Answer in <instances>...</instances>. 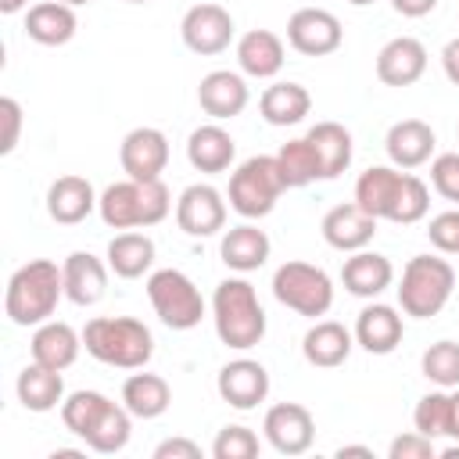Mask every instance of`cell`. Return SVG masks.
<instances>
[{
    "mask_svg": "<svg viewBox=\"0 0 459 459\" xmlns=\"http://www.w3.org/2000/svg\"><path fill=\"white\" fill-rule=\"evenodd\" d=\"M61 298H65L61 265L50 258H32L11 273L4 290V312L14 326H39L54 319Z\"/></svg>",
    "mask_w": 459,
    "mask_h": 459,
    "instance_id": "cell-1",
    "label": "cell"
},
{
    "mask_svg": "<svg viewBox=\"0 0 459 459\" xmlns=\"http://www.w3.org/2000/svg\"><path fill=\"white\" fill-rule=\"evenodd\" d=\"M212 323L226 348L247 351L262 344L265 337V308L258 301V290L244 276H230L212 294Z\"/></svg>",
    "mask_w": 459,
    "mask_h": 459,
    "instance_id": "cell-2",
    "label": "cell"
},
{
    "mask_svg": "<svg viewBox=\"0 0 459 459\" xmlns=\"http://www.w3.org/2000/svg\"><path fill=\"white\" fill-rule=\"evenodd\" d=\"M82 348L104 366L143 369L154 355V333L133 316H93L82 326Z\"/></svg>",
    "mask_w": 459,
    "mask_h": 459,
    "instance_id": "cell-3",
    "label": "cell"
},
{
    "mask_svg": "<svg viewBox=\"0 0 459 459\" xmlns=\"http://www.w3.org/2000/svg\"><path fill=\"white\" fill-rule=\"evenodd\" d=\"M97 212L108 230H147L172 212V194L161 179H122L104 186Z\"/></svg>",
    "mask_w": 459,
    "mask_h": 459,
    "instance_id": "cell-4",
    "label": "cell"
},
{
    "mask_svg": "<svg viewBox=\"0 0 459 459\" xmlns=\"http://www.w3.org/2000/svg\"><path fill=\"white\" fill-rule=\"evenodd\" d=\"M452 290H455V269L448 258L412 255L402 269L398 308L412 319H430L452 301Z\"/></svg>",
    "mask_w": 459,
    "mask_h": 459,
    "instance_id": "cell-5",
    "label": "cell"
},
{
    "mask_svg": "<svg viewBox=\"0 0 459 459\" xmlns=\"http://www.w3.org/2000/svg\"><path fill=\"white\" fill-rule=\"evenodd\" d=\"M287 179L280 172V161L276 154H255L247 161H240L233 172H230V208L244 219H265L276 201L283 197Z\"/></svg>",
    "mask_w": 459,
    "mask_h": 459,
    "instance_id": "cell-6",
    "label": "cell"
},
{
    "mask_svg": "<svg viewBox=\"0 0 459 459\" xmlns=\"http://www.w3.org/2000/svg\"><path fill=\"white\" fill-rule=\"evenodd\" d=\"M147 301L169 330H194L204 319V308H208L197 283L183 269L147 273Z\"/></svg>",
    "mask_w": 459,
    "mask_h": 459,
    "instance_id": "cell-7",
    "label": "cell"
},
{
    "mask_svg": "<svg viewBox=\"0 0 459 459\" xmlns=\"http://www.w3.org/2000/svg\"><path fill=\"white\" fill-rule=\"evenodd\" d=\"M273 298L298 316L319 319L333 305V280L312 262H283L273 273Z\"/></svg>",
    "mask_w": 459,
    "mask_h": 459,
    "instance_id": "cell-8",
    "label": "cell"
},
{
    "mask_svg": "<svg viewBox=\"0 0 459 459\" xmlns=\"http://www.w3.org/2000/svg\"><path fill=\"white\" fill-rule=\"evenodd\" d=\"M233 32H237L233 14H230L222 4H208V0L194 4V7L183 14V22H179V36H183L186 50H194V54H201V57L222 54V50L233 43Z\"/></svg>",
    "mask_w": 459,
    "mask_h": 459,
    "instance_id": "cell-9",
    "label": "cell"
},
{
    "mask_svg": "<svg viewBox=\"0 0 459 459\" xmlns=\"http://www.w3.org/2000/svg\"><path fill=\"white\" fill-rule=\"evenodd\" d=\"M287 43L305 57H326L344 43L341 18L326 7H298L287 18Z\"/></svg>",
    "mask_w": 459,
    "mask_h": 459,
    "instance_id": "cell-10",
    "label": "cell"
},
{
    "mask_svg": "<svg viewBox=\"0 0 459 459\" xmlns=\"http://www.w3.org/2000/svg\"><path fill=\"white\" fill-rule=\"evenodd\" d=\"M262 434L280 455H305L316 441V420L301 402H276L262 420Z\"/></svg>",
    "mask_w": 459,
    "mask_h": 459,
    "instance_id": "cell-11",
    "label": "cell"
},
{
    "mask_svg": "<svg viewBox=\"0 0 459 459\" xmlns=\"http://www.w3.org/2000/svg\"><path fill=\"white\" fill-rule=\"evenodd\" d=\"M176 226L186 237H215L226 226V197L212 183H190L176 197Z\"/></svg>",
    "mask_w": 459,
    "mask_h": 459,
    "instance_id": "cell-12",
    "label": "cell"
},
{
    "mask_svg": "<svg viewBox=\"0 0 459 459\" xmlns=\"http://www.w3.org/2000/svg\"><path fill=\"white\" fill-rule=\"evenodd\" d=\"M118 161L129 179H161L169 165V136L154 126H136L122 136Z\"/></svg>",
    "mask_w": 459,
    "mask_h": 459,
    "instance_id": "cell-13",
    "label": "cell"
},
{
    "mask_svg": "<svg viewBox=\"0 0 459 459\" xmlns=\"http://www.w3.org/2000/svg\"><path fill=\"white\" fill-rule=\"evenodd\" d=\"M215 391L226 405L247 412V409H255L269 398V369L258 359H233L219 369Z\"/></svg>",
    "mask_w": 459,
    "mask_h": 459,
    "instance_id": "cell-14",
    "label": "cell"
},
{
    "mask_svg": "<svg viewBox=\"0 0 459 459\" xmlns=\"http://www.w3.org/2000/svg\"><path fill=\"white\" fill-rule=\"evenodd\" d=\"M251 100V90L244 82L240 72L230 68H215L197 82V104L204 115H212V122H226L237 118Z\"/></svg>",
    "mask_w": 459,
    "mask_h": 459,
    "instance_id": "cell-15",
    "label": "cell"
},
{
    "mask_svg": "<svg viewBox=\"0 0 459 459\" xmlns=\"http://www.w3.org/2000/svg\"><path fill=\"white\" fill-rule=\"evenodd\" d=\"M427 72V47L416 36H394L377 54V79L384 86H412Z\"/></svg>",
    "mask_w": 459,
    "mask_h": 459,
    "instance_id": "cell-16",
    "label": "cell"
},
{
    "mask_svg": "<svg viewBox=\"0 0 459 459\" xmlns=\"http://www.w3.org/2000/svg\"><path fill=\"white\" fill-rule=\"evenodd\" d=\"M319 230H323V240L333 251H348L351 255V251L369 247V240L377 237V219L369 212H362L355 201H348V204H333L323 215Z\"/></svg>",
    "mask_w": 459,
    "mask_h": 459,
    "instance_id": "cell-17",
    "label": "cell"
},
{
    "mask_svg": "<svg viewBox=\"0 0 459 459\" xmlns=\"http://www.w3.org/2000/svg\"><path fill=\"white\" fill-rule=\"evenodd\" d=\"M355 344L366 348L369 355H391L398 344H402V333H405V323L398 316L394 305H384V301H369L359 319H355Z\"/></svg>",
    "mask_w": 459,
    "mask_h": 459,
    "instance_id": "cell-18",
    "label": "cell"
},
{
    "mask_svg": "<svg viewBox=\"0 0 459 459\" xmlns=\"http://www.w3.org/2000/svg\"><path fill=\"white\" fill-rule=\"evenodd\" d=\"M434 147H437V136L423 118H402L384 136V151H387L391 165H398V169L427 165L434 158Z\"/></svg>",
    "mask_w": 459,
    "mask_h": 459,
    "instance_id": "cell-19",
    "label": "cell"
},
{
    "mask_svg": "<svg viewBox=\"0 0 459 459\" xmlns=\"http://www.w3.org/2000/svg\"><path fill=\"white\" fill-rule=\"evenodd\" d=\"M61 273H65V298L79 308H90L108 294V262H100L90 251H72L61 262Z\"/></svg>",
    "mask_w": 459,
    "mask_h": 459,
    "instance_id": "cell-20",
    "label": "cell"
},
{
    "mask_svg": "<svg viewBox=\"0 0 459 459\" xmlns=\"http://www.w3.org/2000/svg\"><path fill=\"white\" fill-rule=\"evenodd\" d=\"M269 251H273V240L265 230H258L255 222H240V226H230L219 240V258L226 262V269L233 273H255L269 262Z\"/></svg>",
    "mask_w": 459,
    "mask_h": 459,
    "instance_id": "cell-21",
    "label": "cell"
},
{
    "mask_svg": "<svg viewBox=\"0 0 459 459\" xmlns=\"http://www.w3.org/2000/svg\"><path fill=\"white\" fill-rule=\"evenodd\" d=\"M351 348H355V333L337 319H316L301 337L305 362L319 366V369H333V366L348 362Z\"/></svg>",
    "mask_w": 459,
    "mask_h": 459,
    "instance_id": "cell-22",
    "label": "cell"
},
{
    "mask_svg": "<svg viewBox=\"0 0 459 459\" xmlns=\"http://www.w3.org/2000/svg\"><path fill=\"white\" fill-rule=\"evenodd\" d=\"M402 183H405V172L398 165H369L355 179V204L362 212H369L377 222L380 219L391 222V212H394V201H398Z\"/></svg>",
    "mask_w": 459,
    "mask_h": 459,
    "instance_id": "cell-23",
    "label": "cell"
},
{
    "mask_svg": "<svg viewBox=\"0 0 459 459\" xmlns=\"http://www.w3.org/2000/svg\"><path fill=\"white\" fill-rule=\"evenodd\" d=\"M97 190L86 176H57L50 186H47V215L61 226H75L82 222L93 208H97Z\"/></svg>",
    "mask_w": 459,
    "mask_h": 459,
    "instance_id": "cell-24",
    "label": "cell"
},
{
    "mask_svg": "<svg viewBox=\"0 0 459 459\" xmlns=\"http://www.w3.org/2000/svg\"><path fill=\"white\" fill-rule=\"evenodd\" d=\"M29 351H32V362L39 366H50V369H68L79 351H82V333L61 319H47L32 330V341H29Z\"/></svg>",
    "mask_w": 459,
    "mask_h": 459,
    "instance_id": "cell-25",
    "label": "cell"
},
{
    "mask_svg": "<svg viewBox=\"0 0 459 459\" xmlns=\"http://www.w3.org/2000/svg\"><path fill=\"white\" fill-rule=\"evenodd\" d=\"M233 158H237V140L219 122H204L186 136V161L204 176L226 172Z\"/></svg>",
    "mask_w": 459,
    "mask_h": 459,
    "instance_id": "cell-26",
    "label": "cell"
},
{
    "mask_svg": "<svg viewBox=\"0 0 459 459\" xmlns=\"http://www.w3.org/2000/svg\"><path fill=\"white\" fill-rule=\"evenodd\" d=\"M287 61V47L273 29H251L237 39V65L251 79H273L280 75Z\"/></svg>",
    "mask_w": 459,
    "mask_h": 459,
    "instance_id": "cell-27",
    "label": "cell"
},
{
    "mask_svg": "<svg viewBox=\"0 0 459 459\" xmlns=\"http://www.w3.org/2000/svg\"><path fill=\"white\" fill-rule=\"evenodd\" d=\"M394 280V265L387 255L377 251H351V258H344L341 265V283L348 294L355 298H380Z\"/></svg>",
    "mask_w": 459,
    "mask_h": 459,
    "instance_id": "cell-28",
    "label": "cell"
},
{
    "mask_svg": "<svg viewBox=\"0 0 459 459\" xmlns=\"http://www.w3.org/2000/svg\"><path fill=\"white\" fill-rule=\"evenodd\" d=\"M79 29L75 7L61 0H43L25 11V36L39 47H65Z\"/></svg>",
    "mask_w": 459,
    "mask_h": 459,
    "instance_id": "cell-29",
    "label": "cell"
},
{
    "mask_svg": "<svg viewBox=\"0 0 459 459\" xmlns=\"http://www.w3.org/2000/svg\"><path fill=\"white\" fill-rule=\"evenodd\" d=\"M14 391H18V402H22L29 412H50V409H57V405L65 402V377H61V369L29 362V366L18 373Z\"/></svg>",
    "mask_w": 459,
    "mask_h": 459,
    "instance_id": "cell-30",
    "label": "cell"
},
{
    "mask_svg": "<svg viewBox=\"0 0 459 459\" xmlns=\"http://www.w3.org/2000/svg\"><path fill=\"white\" fill-rule=\"evenodd\" d=\"M154 265V240L140 230H122L108 244V269L122 280H140Z\"/></svg>",
    "mask_w": 459,
    "mask_h": 459,
    "instance_id": "cell-31",
    "label": "cell"
},
{
    "mask_svg": "<svg viewBox=\"0 0 459 459\" xmlns=\"http://www.w3.org/2000/svg\"><path fill=\"white\" fill-rule=\"evenodd\" d=\"M258 111L269 126H298L312 111V93L301 82H273L258 97Z\"/></svg>",
    "mask_w": 459,
    "mask_h": 459,
    "instance_id": "cell-32",
    "label": "cell"
},
{
    "mask_svg": "<svg viewBox=\"0 0 459 459\" xmlns=\"http://www.w3.org/2000/svg\"><path fill=\"white\" fill-rule=\"evenodd\" d=\"M122 405L136 420H158L172 405V387L158 373H129L122 384Z\"/></svg>",
    "mask_w": 459,
    "mask_h": 459,
    "instance_id": "cell-33",
    "label": "cell"
},
{
    "mask_svg": "<svg viewBox=\"0 0 459 459\" xmlns=\"http://www.w3.org/2000/svg\"><path fill=\"white\" fill-rule=\"evenodd\" d=\"M308 143L316 147L319 154V169H323V179H337L348 165H351V133L341 126V122H316L308 133Z\"/></svg>",
    "mask_w": 459,
    "mask_h": 459,
    "instance_id": "cell-34",
    "label": "cell"
},
{
    "mask_svg": "<svg viewBox=\"0 0 459 459\" xmlns=\"http://www.w3.org/2000/svg\"><path fill=\"white\" fill-rule=\"evenodd\" d=\"M133 420H136V416H133L122 402H111V405L104 409V416L93 423V430L82 437L86 448H93V452H100V455H115V452H122V448L129 445Z\"/></svg>",
    "mask_w": 459,
    "mask_h": 459,
    "instance_id": "cell-35",
    "label": "cell"
},
{
    "mask_svg": "<svg viewBox=\"0 0 459 459\" xmlns=\"http://www.w3.org/2000/svg\"><path fill=\"white\" fill-rule=\"evenodd\" d=\"M276 161H280V172L287 179V186H308L316 179H323V169H319V154L316 147L308 143V136H298V140H287L280 151H276Z\"/></svg>",
    "mask_w": 459,
    "mask_h": 459,
    "instance_id": "cell-36",
    "label": "cell"
},
{
    "mask_svg": "<svg viewBox=\"0 0 459 459\" xmlns=\"http://www.w3.org/2000/svg\"><path fill=\"white\" fill-rule=\"evenodd\" d=\"M108 405H111V398L100 394V391H72V394H65V402H61V423H65L75 437H86V434L93 430V423L104 416Z\"/></svg>",
    "mask_w": 459,
    "mask_h": 459,
    "instance_id": "cell-37",
    "label": "cell"
},
{
    "mask_svg": "<svg viewBox=\"0 0 459 459\" xmlns=\"http://www.w3.org/2000/svg\"><path fill=\"white\" fill-rule=\"evenodd\" d=\"M412 427L427 437H448V427H452V391L448 387H437L430 394H423L412 409Z\"/></svg>",
    "mask_w": 459,
    "mask_h": 459,
    "instance_id": "cell-38",
    "label": "cell"
},
{
    "mask_svg": "<svg viewBox=\"0 0 459 459\" xmlns=\"http://www.w3.org/2000/svg\"><path fill=\"white\" fill-rule=\"evenodd\" d=\"M420 369L434 387H459V341H434L423 351Z\"/></svg>",
    "mask_w": 459,
    "mask_h": 459,
    "instance_id": "cell-39",
    "label": "cell"
},
{
    "mask_svg": "<svg viewBox=\"0 0 459 459\" xmlns=\"http://www.w3.org/2000/svg\"><path fill=\"white\" fill-rule=\"evenodd\" d=\"M427 208H430V190H427V183H423L420 176L405 172V183H402V190H398L391 222H398V226H412V222H420V219L427 215Z\"/></svg>",
    "mask_w": 459,
    "mask_h": 459,
    "instance_id": "cell-40",
    "label": "cell"
},
{
    "mask_svg": "<svg viewBox=\"0 0 459 459\" xmlns=\"http://www.w3.org/2000/svg\"><path fill=\"white\" fill-rule=\"evenodd\" d=\"M258 434L251 430V427H244V423H230V427H222L219 434H215V441H212V455L215 459H255L258 455Z\"/></svg>",
    "mask_w": 459,
    "mask_h": 459,
    "instance_id": "cell-41",
    "label": "cell"
},
{
    "mask_svg": "<svg viewBox=\"0 0 459 459\" xmlns=\"http://www.w3.org/2000/svg\"><path fill=\"white\" fill-rule=\"evenodd\" d=\"M430 186L445 201L459 204V151H445L430 161Z\"/></svg>",
    "mask_w": 459,
    "mask_h": 459,
    "instance_id": "cell-42",
    "label": "cell"
},
{
    "mask_svg": "<svg viewBox=\"0 0 459 459\" xmlns=\"http://www.w3.org/2000/svg\"><path fill=\"white\" fill-rule=\"evenodd\" d=\"M427 237L441 255H459V208L437 212L427 226Z\"/></svg>",
    "mask_w": 459,
    "mask_h": 459,
    "instance_id": "cell-43",
    "label": "cell"
},
{
    "mask_svg": "<svg viewBox=\"0 0 459 459\" xmlns=\"http://www.w3.org/2000/svg\"><path fill=\"white\" fill-rule=\"evenodd\" d=\"M437 448H434V437L420 434V430H409V434H398L391 445H387V459H434Z\"/></svg>",
    "mask_w": 459,
    "mask_h": 459,
    "instance_id": "cell-44",
    "label": "cell"
},
{
    "mask_svg": "<svg viewBox=\"0 0 459 459\" xmlns=\"http://www.w3.org/2000/svg\"><path fill=\"white\" fill-rule=\"evenodd\" d=\"M0 118H4L0 154H11L18 147V136H22V104L14 97H0Z\"/></svg>",
    "mask_w": 459,
    "mask_h": 459,
    "instance_id": "cell-45",
    "label": "cell"
},
{
    "mask_svg": "<svg viewBox=\"0 0 459 459\" xmlns=\"http://www.w3.org/2000/svg\"><path fill=\"white\" fill-rule=\"evenodd\" d=\"M154 459H201V445L190 437H165L154 448Z\"/></svg>",
    "mask_w": 459,
    "mask_h": 459,
    "instance_id": "cell-46",
    "label": "cell"
},
{
    "mask_svg": "<svg viewBox=\"0 0 459 459\" xmlns=\"http://www.w3.org/2000/svg\"><path fill=\"white\" fill-rule=\"evenodd\" d=\"M441 68H445L448 82H452V86H459V36L445 43V50H441Z\"/></svg>",
    "mask_w": 459,
    "mask_h": 459,
    "instance_id": "cell-47",
    "label": "cell"
},
{
    "mask_svg": "<svg viewBox=\"0 0 459 459\" xmlns=\"http://www.w3.org/2000/svg\"><path fill=\"white\" fill-rule=\"evenodd\" d=\"M391 7L402 14V18H423L437 7V0H391Z\"/></svg>",
    "mask_w": 459,
    "mask_h": 459,
    "instance_id": "cell-48",
    "label": "cell"
},
{
    "mask_svg": "<svg viewBox=\"0 0 459 459\" xmlns=\"http://www.w3.org/2000/svg\"><path fill=\"white\" fill-rule=\"evenodd\" d=\"M344 455H362V459H373V448H369V445H341V448H337V459H344Z\"/></svg>",
    "mask_w": 459,
    "mask_h": 459,
    "instance_id": "cell-49",
    "label": "cell"
},
{
    "mask_svg": "<svg viewBox=\"0 0 459 459\" xmlns=\"http://www.w3.org/2000/svg\"><path fill=\"white\" fill-rule=\"evenodd\" d=\"M448 437L459 441V387H452V427H448Z\"/></svg>",
    "mask_w": 459,
    "mask_h": 459,
    "instance_id": "cell-50",
    "label": "cell"
},
{
    "mask_svg": "<svg viewBox=\"0 0 459 459\" xmlns=\"http://www.w3.org/2000/svg\"><path fill=\"white\" fill-rule=\"evenodd\" d=\"M25 4H29V0H0V11H4V14H18Z\"/></svg>",
    "mask_w": 459,
    "mask_h": 459,
    "instance_id": "cell-51",
    "label": "cell"
},
{
    "mask_svg": "<svg viewBox=\"0 0 459 459\" xmlns=\"http://www.w3.org/2000/svg\"><path fill=\"white\" fill-rule=\"evenodd\" d=\"M437 455H441V459H459V441H455V445H448V448H441Z\"/></svg>",
    "mask_w": 459,
    "mask_h": 459,
    "instance_id": "cell-52",
    "label": "cell"
},
{
    "mask_svg": "<svg viewBox=\"0 0 459 459\" xmlns=\"http://www.w3.org/2000/svg\"><path fill=\"white\" fill-rule=\"evenodd\" d=\"M351 7H366V4H373V0H348Z\"/></svg>",
    "mask_w": 459,
    "mask_h": 459,
    "instance_id": "cell-53",
    "label": "cell"
},
{
    "mask_svg": "<svg viewBox=\"0 0 459 459\" xmlns=\"http://www.w3.org/2000/svg\"><path fill=\"white\" fill-rule=\"evenodd\" d=\"M61 4H72V7H82V4H90V0H61Z\"/></svg>",
    "mask_w": 459,
    "mask_h": 459,
    "instance_id": "cell-54",
    "label": "cell"
},
{
    "mask_svg": "<svg viewBox=\"0 0 459 459\" xmlns=\"http://www.w3.org/2000/svg\"><path fill=\"white\" fill-rule=\"evenodd\" d=\"M126 4H151V0H126Z\"/></svg>",
    "mask_w": 459,
    "mask_h": 459,
    "instance_id": "cell-55",
    "label": "cell"
},
{
    "mask_svg": "<svg viewBox=\"0 0 459 459\" xmlns=\"http://www.w3.org/2000/svg\"><path fill=\"white\" fill-rule=\"evenodd\" d=\"M455 136H459V129H455Z\"/></svg>",
    "mask_w": 459,
    "mask_h": 459,
    "instance_id": "cell-56",
    "label": "cell"
}]
</instances>
